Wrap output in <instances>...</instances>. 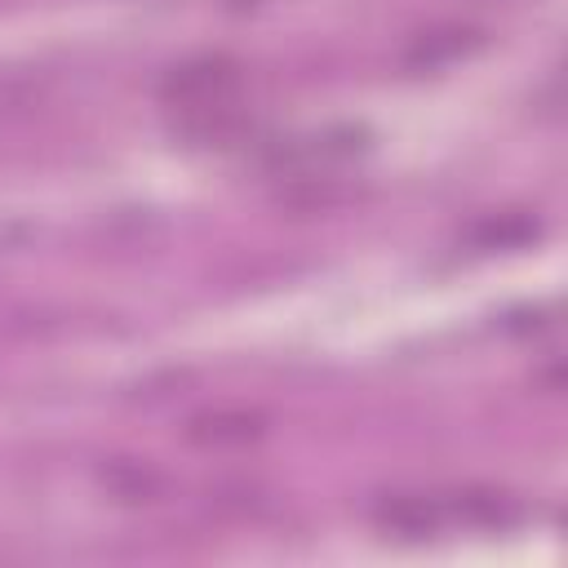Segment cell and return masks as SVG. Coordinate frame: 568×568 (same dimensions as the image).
I'll return each mask as SVG.
<instances>
[{
  "label": "cell",
  "instance_id": "ba28073f",
  "mask_svg": "<svg viewBox=\"0 0 568 568\" xmlns=\"http://www.w3.org/2000/svg\"><path fill=\"white\" fill-rule=\"evenodd\" d=\"M453 510H457V519H466L475 528H510L519 519L515 497H506L497 488H462V493H453Z\"/></svg>",
  "mask_w": 568,
  "mask_h": 568
},
{
  "label": "cell",
  "instance_id": "3957f363",
  "mask_svg": "<svg viewBox=\"0 0 568 568\" xmlns=\"http://www.w3.org/2000/svg\"><path fill=\"white\" fill-rule=\"evenodd\" d=\"M266 435V417L257 408H209L186 422V439L200 448H244Z\"/></svg>",
  "mask_w": 568,
  "mask_h": 568
},
{
  "label": "cell",
  "instance_id": "277c9868",
  "mask_svg": "<svg viewBox=\"0 0 568 568\" xmlns=\"http://www.w3.org/2000/svg\"><path fill=\"white\" fill-rule=\"evenodd\" d=\"M98 479H102V488L115 497V501H124V506H151V501H160L164 497V475L151 466V462H138V457H111V462H102L98 466Z\"/></svg>",
  "mask_w": 568,
  "mask_h": 568
},
{
  "label": "cell",
  "instance_id": "6da1fadb",
  "mask_svg": "<svg viewBox=\"0 0 568 568\" xmlns=\"http://www.w3.org/2000/svg\"><path fill=\"white\" fill-rule=\"evenodd\" d=\"M240 62L226 58V53H200V58H186L178 67L164 71L160 80V98L169 106H182V111H200V106H222V102H235L240 93Z\"/></svg>",
  "mask_w": 568,
  "mask_h": 568
},
{
  "label": "cell",
  "instance_id": "5b68a950",
  "mask_svg": "<svg viewBox=\"0 0 568 568\" xmlns=\"http://www.w3.org/2000/svg\"><path fill=\"white\" fill-rule=\"evenodd\" d=\"M373 519L382 532H395V537H430L439 528V506L417 497V493H386L377 506H373Z\"/></svg>",
  "mask_w": 568,
  "mask_h": 568
},
{
  "label": "cell",
  "instance_id": "8992f818",
  "mask_svg": "<svg viewBox=\"0 0 568 568\" xmlns=\"http://www.w3.org/2000/svg\"><path fill=\"white\" fill-rule=\"evenodd\" d=\"M541 235V222L532 213H493L484 222H475L466 231L470 248L479 253H497V248H528L532 240Z\"/></svg>",
  "mask_w": 568,
  "mask_h": 568
},
{
  "label": "cell",
  "instance_id": "52a82bcc",
  "mask_svg": "<svg viewBox=\"0 0 568 568\" xmlns=\"http://www.w3.org/2000/svg\"><path fill=\"white\" fill-rule=\"evenodd\" d=\"M182 133L195 142V146H235L244 133H248V120L222 102V106H200V111H186L182 120Z\"/></svg>",
  "mask_w": 568,
  "mask_h": 568
},
{
  "label": "cell",
  "instance_id": "7a4b0ae2",
  "mask_svg": "<svg viewBox=\"0 0 568 568\" xmlns=\"http://www.w3.org/2000/svg\"><path fill=\"white\" fill-rule=\"evenodd\" d=\"M479 49H484V31H479V27H466V22H439V27L417 31V36L404 44L399 62H404V71L422 75V71H444V67H453V62L479 53Z\"/></svg>",
  "mask_w": 568,
  "mask_h": 568
}]
</instances>
